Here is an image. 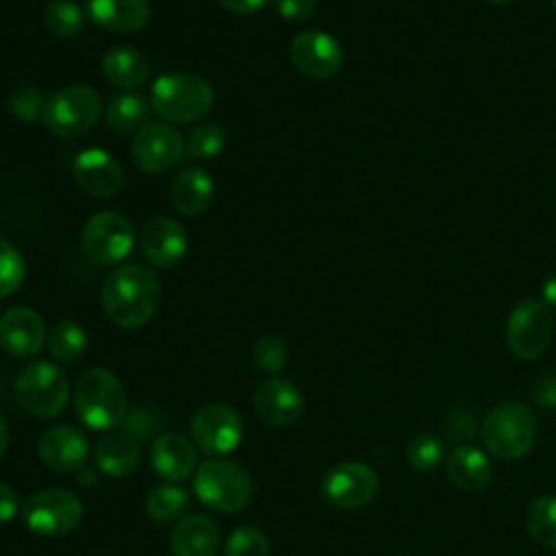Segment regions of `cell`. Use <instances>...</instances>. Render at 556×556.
<instances>
[{"mask_svg":"<svg viewBox=\"0 0 556 556\" xmlns=\"http://www.w3.org/2000/svg\"><path fill=\"white\" fill-rule=\"evenodd\" d=\"M100 300L111 324L135 330L154 317L161 302V285L152 269L128 263L106 276Z\"/></svg>","mask_w":556,"mask_h":556,"instance_id":"6da1fadb","label":"cell"},{"mask_svg":"<svg viewBox=\"0 0 556 556\" xmlns=\"http://www.w3.org/2000/svg\"><path fill=\"white\" fill-rule=\"evenodd\" d=\"M74 410L91 430H111L122 424L128 400L119 378L104 367L87 369L74 391Z\"/></svg>","mask_w":556,"mask_h":556,"instance_id":"7a4b0ae2","label":"cell"},{"mask_svg":"<svg viewBox=\"0 0 556 556\" xmlns=\"http://www.w3.org/2000/svg\"><path fill=\"white\" fill-rule=\"evenodd\" d=\"M150 104L165 122L189 124L211 109L213 87L198 74L169 72L152 83Z\"/></svg>","mask_w":556,"mask_h":556,"instance_id":"3957f363","label":"cell"},{"mask_svg":"<svg viewBox=\"0 0 556 556\" xmlns=\"http://www.w3.org/2000/svg\"><path fill=\"white\" fill-rule=\"evenodd\" d=\"M536 432L539 424L532 408L515 400L497 404L480 426L486 450L504 460H515L528 454L536 441Z\"/></svg>","mask_w":556,"mask_h":556,"instance_id":"277c9868","label":"cell"},{"mask_svg":"<svg viewBox=\"0 0 556 556\" xmlns=\"http://www.w3.org/2000/svg\"><path fill=\"white\" fill-rule=\"evenodd\" d=\"M193 491L204 506L219 513H237L250 502L254 482L239 463L213 458L195 469Z\"/></svg>","mask_w":556,"mask_h":556,"instance_id":"5b68a950","label":"cell"},{"mask_svg":"<svg viewBox=\"0 0 556 556\" xmlns=\"http://www.w3.org/2000/svg\"><path fill=\"white\" fill-rule=\"evenodd\" d=\"M102 113V100L89 85H67L52 91L41 109L43 126L61 137L76 139L91 130Z\"/></svg>","mask_w":556,"mask_h":556,"instance_id":"8992f818","label":"cell"},{"mask_svg":"<svg viewBox=\"0 0 556 556\" xmlns=\"http://www.w3.org/2000/svg\"><path fill=\"white\" fill-rule=\"evenodd\" d=\"M15 400L28 415L37 419L56 417L70 397V384L61 367L48 361L26 365L15 378Z\"/></svg>","mask_w":556,"mask_h":556,"instance_id":"52a82bcc","label":"cell"},{"mask_svg":"<svg viewBox=\"0 0 556 556\" xmlns=\"http://www.w3.org/2000/svg\"><path fill=\"white\" fill-rule=\"evenodd\" d=\"M26 528L39 536H63L78 528L83 504L67 489H43L33 493L22 506Z\"/></svg>","mask_w":556,"mask_h":556,"instance_id":"ba28073f","label":"cell"},{"mask_svg":"<svg viewBox=\"0 0 556 556\" xmlns=\"http://www.w3.org/2000/svg\"><path fill=\"white\" fill-rule=\"evenodd\" d=\"M554 334V319L545 302L521 300L506 319V343L510 352L521 361H534L541 356Z\"/></svg>","mask_w":556,"mask_h":556,"instance_id":"9c48e42d","label":"cell"},{"mask_svg":"<svg viewBox=\"0 0 556 556\" xmlns=\"http://www.w3.org/2000/svg\"><path fill=\"white\" fill-rule=\"evenodd\" d=\"M80 243L85 254L100 263L113 265L132 250L135 226L132 222L117 211H100L87 219L83 226Z\"/></svg>","mask_w":556,"mask_h":556,"instance_id":"30bf717a","label":"cell"},{"mask_svg":"<svg viewBox=\"0 0 556 556\" xmlns=\"http://www.w3.org/2000/svg\"><path fill=\"white\" fill-rule=\"evenodd\" d=\"M378 486H380L378 473L369 465L356 463V460H348L330 467L321 480V493L326 502L334 508H345V510L369 504L376 497Z\"/></svg>","mask_w":556,"mask_h":556,"instance_id":"8fae6325","label":"cell"},{"mask_svg":"<svg viewBox=\"0 0 556 556\" xmlns=\"http://www.w3.org/2000/svg\"><path fill=\"white\" fill-rule=\"evenodd\" d=\"M243 434L241 415L228 404H206L191 419V439L200 452L224 456L232 452Z\"/></svg>","mask_w":556,"mask_h":556,"instance_id":"7c38bea8","label":"cell"},{"mask_svg":"<svg viewBox=\"0 0 556 556\" xmlns=\"http://www.w3.org/2000/svg\"><path fill=\"white\" fill-rule=\"evenodd\" d=\"M289 59L302 76L313 80H326L341 70L343 48L328 33L304 30L293 37L289 46Z\"/></svg>","mask_w":556,"mask_h":556,"instance_id":"4fadbf2b","label":"cell"},{"mask_svg":"<svg viewBox=\"0 0 556 556\" xmlns=\"http://www.w3.org/2000/svg\"><path fill=\"white\" fill-rule=\"evenodd\" d=\"M185 152L182 135L165 122H148L132 139V161L141 172L159 174L169 169Z\"/></svg>","mask_w":556,"mask_h":556,"instance_id":"5bb4252c","label":"cell"},{"mask_svg":"<svg viewBox=\"0 0 556 556\" xmlns=\"http://www.w3.org/2000/svg\"><path fill=\"white\" fill-rule=\"evenodd\" d=\"M37 454L48 469L59 473H74L85 467L89 456V441L78 428L59 424L39 437Z\"/></svg>","mask_w":556,"mask_h":556,"instance_id":"9a60e30c","label":"cell"},{"mask_svg":"<svg viewBox=\"0 0 556 556\" xmlns=\"http://www.w3.org/2000/svg\"><path fill=\"white\" fill-rule=\"evenodd\" d=\"M46 341V324L35 308L13 306L0 317V348L13 358L35 356Z\"/></svg>","mask_w":556,"mask_h":556,"instance_id":"2e32d148","label":"cell"},{"mask_svg":"<svg viewBox=\"0 0 556 556\" xmlns=\"http://www.w3.org/2000/svg\"><path fill=\"white\" fill-rule=\"evenodd\" d=\"M74 180L96 198H111L122 189L124 172L119 161L102 148H87L76 154L72 165Z\"/></svg>","mask_w":556,"mask_h":556,"instance_id":"e0dca14e","label":"cell"},{"mask_svg":"<svg viewBox=\"0 0 556 556\" xmlns=\"http://www.w3.org/2000/svg\"><path fill=\"white\" fill-rule=\"evenodd\" d=\"M254 408L263 421L285 428L300 419L304 410V400L300 389L291 380L269 376L261 380L254 389Z\"/></svg>","mask_w":556,"mask_h":556,"instance_id":"ac0fdd59","label":"cell"},{"mask_svg":"<svg viewBox=\"0 0 556 556\" xmlns=\"http://www.w3.org/2000/svg\"><path fill=\"white\" fill-rule=\"evenodd\" d=\"M141 252L154 267H172L187 252V230L172 217L150 219L139 235Z\"/></svg>","mask_w":556,"mask_h":556,"instance_id":"d6986e66","label":"cell"},{"mask_svg":"<svg viewBox=\"0 0 556 556\" xmlns=\"http://www.w3.org/2000/svg\"><path fill=\"white\" fill-rule=\"evenodd\" d=\"M150 465L163 480L178 482L198 469L195 445L178 432L159 434L150 445Z\"/></svg>","mask_w":556,"mask_h":556,"instance_id":"ffe728a7","label":"cell"},{"mask_svg":"<svg viewBox=\"0 0 556 556\" xmlns=\"http://www.w3.org/2000/svg\"><path fill=\"white\" fill-rule=\"evenodd\" d=\"M89 20L109 33H137L150 20L148 0H87Z\"/></svg>","mask_w":556,"mask_h":556,"instance_id":"44dd1931","label":"cell"},{"mask_svg":"<svg viewBox=\"0 0 556 556\" xmlns=\"http://www.w3.org/2000/svg\"><path fill=\"white\" fill-rule=\"evenodd\" d=\"M217 545L219 528L208 515L180 517L169 536L174 556H215Z\"/></svg>","mask_w":556,"mask_h":556,"instance_id":"7402d4cb","label":"cell"},{"mask_svg":"<svg viewBox=\"0 0 556 556\" xmlns=\"http://www.w3.org/2000/svg\"><path fill=\"white\" fill-rule=\"evenodd\" d=\"M447 478L463 491H480L489 486L493 467L489 456L473 445H458L445 460Z\"/></svg>","mask_w":556,"mask_h":556,"instance_id":"603a6c76","label":"cell"},{"mask_svg":"<svg viewBox=\"0 0 556 556\" xmlns=\"http://www.w3.org/2000/svg\"><path fill=\"white\" fill-rule=\"evenodd\" d=\"M93 460L98 471L111 478H122L132 473L141 463V450L135 439L124 432L104 434L93 450Z\"/></svg>","mask_w":556,"mask_h":556,"instance_id":"cb8c5ba5","label":"cell"},{"mask_svg":"<svg viewBox=\"0 0 556 556\" xmlns=\"http://www.w3.org/2000/svg\"><path fill=\"white\" fill-rule=\"evenodd\" d=\"M169 200L180 215H200L213 200L211 176L200 167H185L169 187Z\"/></svg>","mask_w":556,"mask_h":556,"instance_id":"d4e9b609","label":"cell"},{"mask_svg":"<svg viewBox=\"0 0 556 556\" xmlns=\"http://www.w3.org/2000/svg\"><path fill=\"white\" fill-rule=\"evenodd\" d=\"M102 74L111 85L132 91L148 83L150 65L137 48L115 46L102 56Z\"/></svg>","mask_w":556,"mask_h":556,"instance_id":"484cf974","label":"cell"},{"mask_svg":"<svg viewBox=\"0 0 556 556\" xmlns=\"http://www.w3.org/2000/svg\"><path fill=\"white\" fill-rule=\"evenodd\" d=\"M150 102L146 100L143 93L139 91H122L115 93L106 106H104V117L106 124L117 130V132H132L139 130L141 126L148 124L150 115Z\"/></svg>","mask_w":556,"mask_h":556,"instance_id":"4316f807","label":"cell"},{"mask_svg":"<svg viewBox=\"0 0 556 556\" xmlns=\"http://www.w3.org/2000/svg\"><path fill=\"white\" fill-rule=\"evenodd\" d=\"M526 526L539 545L556 549V495L534 497L526 510Z\"/></svg>","mask_w":556,"mask_h":556,"instance_id":"83f0119b","label":"cell"},{"mask_svg":"<svg viewBox=\"0 0 556 556\" xmlns=\"http://www.w3.org/2000/svg\"><path fill=\"white\" fill-rule=\"evenodd\" d=\"M189 504V495L182 486L169 482V484H159L146 495V510L148 515L159 521H178Z\"/></svg>","mask_w":556,"mask_h":556,"instance_id":"f1b7e54d","label":"cell"},{"mask_svg":"<svg viewBox=\"0 0 556 556\" xmlns=\"http://www.w3.org/2000/svg\"><path fill=\"white\" fill-rule=\"evenodd\" d=\"M85 348H87L85 328L72 319H63L54 324V328L48 334V350L61 363H72L80 358Z\"/></svg>","mask_w":556,"mask_h":556,"instance_id":"f546056e","label":"cell"},{"mask_svg":"<svg viewBox=\"0 0 556 556\" xmlns=\"http://www.w3.org/2000/svg\"><path fill=\"white\" fill-rule=\"evenodd\" d=\"M43 26L59 39H72L83 30V11L74 0H52L41 13Z\"/></svg>","mask_w":556,"mask_h":556,"instance_id":"4dcf8cb0","label":"cell"},{"mask_svg":"<svg viewBox=\"0 0 556 556\" xmlns=\"http://www.w3.org/2000/svg\"><path fill=\"white\" fill-rule=\"evenodd\" d=\"M122 432L137 443L154 441L161 432V413L150 404H137L126 410L122 419Z\"/></svg>","mask_w":556,"mask_h":556,"instance_id":"1f68e13d","label":"cell"},{"mask_svg":"<svg viewBox=\"0 0 556 556\" xmlns=\"http://www.w3.org/2000/svg\"><path fill=\"white\" fill-rule=\"evenodd\" d=\"M406 460L413 469L428 473L437 469L443 460V441L434 434H417L406 445Z\"/></svg>","mask_w":556,"mask_h":556,"instance_id":"d6a6232c","label":"cell"},{"mask_svg":"<svg viewBox=\"0 0 556 556\" xmlns=\"http://www.w3.org/2000/svg\"><path fill=\"white\" fill-rule=\"evenodd\" d=\"M26 276L22 254L13 243L0 237V298H7L20 289Z\"/></svg>","mask_w":556,"mask_h":556,"instance_id":"836d02e7","label":"cell"},{"mask_svg":"<svg viewBox=\"0 0 556 556\" xmlns=\"http://www.w3.org/2000/svg\"><path fill=\"white\" fill-rule=\"evenodd\" d=\"M224 554L226 556H269V541L263 530L254 526H241L230 532Z\"/></svg>","mask_w":556,"mask_h":556,"instance_id":"e575fe53","label":"cell"},{"mask_svg":"<svg viewBox=\"0 0 556 556\" xmlns=\"http://www.w3.org/2000/svg\"><path fill=\"white\" fill-rule=\"evenodd\" d=\"M43 102L46 98L35 85H20L9 93L7 109L20 122H35V119H41Z\"/></svg>","mask_w":556,"mask_h":556,"instance_id":"d590c367","label":"cell"},{"mask_svg":"<svg viewBox=\"0 0 556 556\" xmlns=\"http://www.w3.org/2000/svg\"><path fill=\"white\" fill-rule=\"evenodd\" d=\"M252 358H254V363L261 371L278 374L289 361V350H287V343L280 337L265 334L254 343Z\"/></svg>","mask_w":556,"mask_h":556,"instance_id":"8d00e7d4","label":"cell"},{"mask_svg":"<svg viewBox=\"0 0 556 556\" xmlns=\"http://www.w3.org/2000/svg\"><path fill=\"white\" fill-rule=\"evenodd\" d=\"M226 146V132L217 124H200L187 139V152L195 159L217 156Z\"/></svg>","mask_w":556,"mask_h":556,"instance_id":"74e56055","label":"cell"},{"mask_svg":"<svg viewBox=\"0 0 556 556\" xmlns=\"http://www.w3.org/2000/svg\"><path fill=\"white\" fill-rule=\"evenodd\" d=\"M478 417L476 410L465 406V404H456L447 410L445 417V432L452 441H456L458 445H469V441L478 434Z\"/></svg>","mask_w":556,"mask_h":556,"instance_id":"f35d334b","label":"cell"},{"mask_svg":"<svg viewBox=\"0 0 556 556\" xmlns=\"http://www.w3.org/2000/svg\"><path fill=\"white\" fill-rule=\"evenodd\" d=\"M532 400L543 408H556V374H541L530 384Z\"/></svg>","mask_w":556,"mask_h":556,"instance_id":"ab89813d","label":"cell"},{"mask_svg":"<svg viewBox=\"0 0 556 556\" xmlns=\"http://www.w3.org/2000/svg\"><path fill=\"white\" fill-rule=\"evenodd\" d=\"M274 2L280 17L295 20V22L308 20L317 7V0H274Z\"/></svg>","mask_w":556,"mask_h":556,"instance_id":"60d3db41","label":"cell"},{"mask_svg":"<svg viewBox=\"0 0 556 556\" xmlns=\"http://www.w3.org/2000/svg\"><path fill=\"white\" fill-rule=\"evenodd\" d=\"M17 508L20 502L15 491L9 484L0 482V523H9L17 515Z\"/></svg>","mask_w":556,"mask_h":556,"instance_id":"b9f144b4","label":"cell"},{"mask_svg":"<svg viewBox=\"0 0 556 556\" xmlns=\"http://www.w3.org/2000/svg\"><path fill=\"white\" fill-rule=\"evenodd\" d=\"M271 0H219V4L232 13H239V15H250V13H256L261 11L265 4H269Z\"/></svg>","mask_w":556,"mask_h":556,"instance_id":"7bdbcfd3","label":"cell"},{"mask_svg":"<svg viewBox=\"0 0 556 556\" xmlns=\"http://www.w3.org/2000/svg\"><path fill=\"white\" fill-rule=\"evenodd\" d=\"M543 302L547 306H554L556 308V271L549 274L543 282Z\"/></svg>","mask_w":556,"mask_h":556,"instance_id":"ee69618b","label":"cell"},{"mask_svg":"<svg viewBox=\"0 0 556 556\" xmlns=\"http://www.w3.org/2000/svg\"><path fill=\"white\" fill-rule=\"evenodd\" d=\"M9 441H11L9 424H7V419L0 415V458L4 456V452H7V447H9Z\"/></svg>","mask_w":556,"mask_h":556,"instance_id":"f6af8a7d","label":"cell"},{"mask_svg":"<svg viewBox=\"0 0 556 556\" xmlns=\"http://www.w3.org/2000/svg\"><path fill=\"white\" fill-rule=\"evenodd\" d=\"M78 482H83L85 486H91V484L96 482V471H93V469H85V467H83V469L78 471Z\"/></svg>","mask_w":556,"mask_h":556,"instance_id":"bcb514c9","label":"cell"},{"mask_svg":"<svg viewBox=\"0 0 556 556\" xmlns=\"http://www.w3.org/2000/svg\"><path fill=\"white\" fill-rule=\"evenodd\" d=\"M486 2H493V4H506V2H513V0H486Z\"/></svg>","mask_w":556,"mask_h":556,"instance_id":"7dc6e473","label":"cell"},{"mask_svg":"<svg viewBox=\"0 0 556 556\" xmlns=\"http://www.w3.org/2000/svg\"><path fill=\"white\" fill-rule=\"evenodd\" d=\"M554 2V9H556V0H552Z\"/></svg>","mask_w":556,"mask_h":556,"instance_id":"c3c4849f","label":"cell"}]
</instances>
